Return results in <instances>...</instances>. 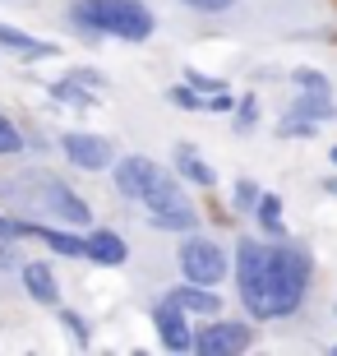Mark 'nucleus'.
Instances as JSON below:
<instances>
[{
  "label": "nucleus",
  "mask_w": 337,
  "mask_h": 356,
  "mask_svg": "<svg viewBox=\"0 0 337 356\" xmlns=\"http://www.w3.org/2000/svg\"><path fill=\"white\" fill-rule=\"evenodd\" d=\"M171 102L185 106V111H204V92H195L190 83H181V88H171Z\"/></svg>",
  "instance_id": "obj_19"
},
{
  "label": "nucleus",
  "mask_w": 337,
  "mask_h": 356,
  "mask_svg": "<svg viewBox=\"0 0 337 356\" xmlns=\"http://www.w3.org/2000/svg\"><path fill=\"white\" fill-rule=\"evenodd\" d=\"M33 227L28 222H10V218H0V236H28Z\"/></svg>",
  "instance_id": "obj_25"
},
{
  "label": "nucleus",
  "mask_w": 337,
  "mask_h": 356,
  "mask_svg": "<svg viewBox=\"0 0 337 356\" xmlns=\"http://www.w3.org/2000/svg\"><path fill=\"white\" fill-rule=\"evenodd\" d=\"M240 120H245V125L254 120V97H245V102H240Z\"/></svg>",
  "instance_id": "obj_27"
},
{
  "label": "nucleus",
  "mask_w": 337,
  "mask_h": 356,
  "mask_svg": "<svg viewBox=\"0 0 337 356\" xmlns=\"http://www.w3.org/2000/svg\"><path fill=\"white\" fill-rule=\"evenodd\" d=\"M176 259H181L185 277L199 282V287H213V282L227 277V250H222L217 241H208V236H185V245L176 250Z\"/></svg>",
  "instance_id": "obj_4"
},
{
  "label": "nucleus",
  "mask_w": 337,
  "mask_h": 356,
  "mask_svg": "<svg viewBox=\"0 0 337 356\" xmlns=\"http://www.w3.org/2000/svg\"><path fill=\"white\" fill-rule=\"evenodd\" d=\"M56 97H65V102H74V106H92V97L83 88H79L74 79H65V83H56Z\"/></svg>",
  "instance_id": "obj_21"
},
{
  "label": "nucleus",
  "mask_w": 337,
  "mask_h": 356,
  "mask_svg": "<svg viewBox=\"0 0 337 356\" xmlns=\"http://www.w3.org/2000/svg\"><path fill=\"white\" fill-rule=\"evenodd\" d=\"M69 19L88 33H106V38H125V42L153 38V14L139 0H74Z\"/></svg>",
  "instance_id": "obj_2"
},
{
  "label": "nucleus",
  "mask_w": 337,
  "mask_h": 356,
  "mask_svg": "<svg viewBox=\"0 0 337 356\" xmlns=\"http://www.w3.org/2000/svg\"><path fill=\"white\" fill-rule=\"evenodd\" d=\"M0 47H10V51H24V56H56L51 42H33L28 33H19V28L0 24Z\"/></svg>",
  "instance_id": "obj_16"
},
{
  "label": "nucleus",
  "mask_w": 337,
  "mask_h": 356,
  "mask_svg": "<svg viewBox=\"0 0 337 356\" xmlns=\"http://www.w3.org/2000/svg\"><path fill=\"white\" fill-rule=\"evenodd\" d=\"M254 199H259V190H254L249 181H240V185H236V204H240V209H249Z\"/></svg>",
  "instance_id": "obj_24"
},
{
  "label": "nucleus",
  "mask_w": 337,
  "mask_h": 356,
  "mask_svg": "<svg viewBox=\"0 0 337 356\" xmlns=\"http://www.w3.org/2000/svg\"><path fill=\"white\" fill-rule=\"evenodd\" d=\"M139 204H148V222H153L157 232H195V222H199L195 204L181 195V185L171 181L167 172L148 185V195H143Z\"/></svg>",
  "instance_id": "obj_3"
},
{
  "label": "nucleus",
  "mask_w": 337,
  "mask_h": 356,
  "mask_svg": "<svg viewBox=\"0 0 337 356\" xmlns=\"http://www.w3.org/2000/svg\"><path fill=\"white\" fill-rule=\"evenodd\" d=\"M24 287L33 301L42 305H60V282H56V273L47 264H24Z\"/></svg>",
  "instance_id": "obj_11"
},
{
  "label": "nucleus",
  "mask_w": 337,
  "mask_h": 356,
  "mask_svg": "<svg viewBox=\"0 0 337 356\" xmlns=\"http://www.w3.org/2000/svg\"><path fill=\"white\" fill-rule=\"evenodd\" d=\"M153 324H157V338H162V343L171 347V352H190V347H195V333H190V319H185V310L176 301H162L153 310Z\"/></svg>",
  "instance_id": "obj_7"
},
{
  "label": "nucleus",
  "mask_w": 337,
  "mask_h": 356,
  "mask_svg": "<svg viewBox=\"0 0 337 356\" xmlns=\"http://www.w3.org/2000/svg\"><path fill=\"white\" fill-rule=\"evenodd\" d=\"M33 232L47 241V250L65 254V259H83V241H79V236H69V232H56V227H33Z\"/></svg>",
  "instance_id": "obj_17"
},
{
  "label": "nucleus",
  "mask_w": 337,
  "mask_h": 356,
  "mask_svg": "<svg viewBox=\"0 0 337 356\" xmlns=\"http://www.w3.org/2000/svg\"><path fill=\"white\" fill-rule=\"evenodd\" d=\"M254 218H259V227L268 232V236H277V241L286 236V222H282V199H277V195H259V199H254Z\"/></svg>",
  "instance_id": "obj_15"
},
{
  "label": "nucleus",
  "mask_w": 337,
  "mask_h": 356,
  "mask_svg": "<svg viewBox=\"0 0 337 356\" xmlns=\"http://www.w3.org/2000/svg\"><path fill=\"white\" fill-rule=\"evenodd\" d=\"M162 176V167H157L153 158H143V153H134V158H120L116 167V190L125 199H143L148 195V185Z\"/></svg>",
  "instance_id": "obj_8"
},
{
  "label": "nucleus",
  "mask_w": 337,
  "mask_h": 356,
  "mask_svg": "<svg viewBox=\"0 0 337 356\" xmlns=\"http://www.w3.org/2000/svg\"><path fill=\"white\" fill-rule=\"evenodd\" d=\"M60 148H65V158L74 162V167H83V172H102V167H111V144H106L102 134L69 130L65 139H60Z\"/></svg>",
  "instance_id": "obj_5"
},
{
  "label": "nucleus",
  "mask_w": 337,
  "mask_h": 356,
  "mask_svg": "<svg viewBox=\"0 0 337 356\" xmlns=\"http://www.w3.org/2000/svg\"><path fill=\"white\" fill-rule=\"evenodd\" d=\"M333 162H337V148H333Z\"/></svg>",
  "instance_id": "obj_28"
},
{
  "label": "nucleus",
  "mask_w": 337,
  "mask_h": 356,
  "mask_svg": "<svg viewBox=\"0 0 337 356\" xmlns=\"http://www.w3.org/2000/svg\"><path fill=\"white\" fill-rule=\"evenodd\" d=\"M236 282H240V301L254 319L296 315L305 301V287H310V259L291 245L240 241L236 245Z\"/></svg>",
  "instance_id": "obj_1"
},
{
  "label": "nucleus",
  "mask_w": 337,
  "mask_h": 356,
  "mask_svg": "<svg viewBox=\"0 0 337 356\" xmlns=\"http://www.w3.org/2000/svg\"><path fill=\"white\" fill-rule=\"evenodd\" d=\"M60 319H65L69 338H74L79 347H88V324H83V315H74V310H60Z\"/></svg>",
  "instance_id": "obj_20"
},
{
  "label": "nucleus",
  "mask_w": 337,
  "mask_h": 356,
  "mask_svg": "<svg viewBox=\"0 0 337 356\" xmlns=\"http://www.w3.org/2000/svg\"><path fill=\"white\" fill-rule=\"evenodd\" d=\"M254 343V333H249V324H213V329H204L195 338L199 352L208 356H227V352H245V347Z\"/></svg>",
  "instance_id": "obj_9"
},
{
  "label": "nucleus",
  "mask_w": 337,
  "mask_h": 356,
  "mask_svg": "<svg viewBox=\"0 0 337 356\" xmlns=\"http://www.w3.org/2000/svg\"><path fill=\"white\" fill-rule=\"evenodd\" d=\"M291 116H300V120H333V97L328 92H314V88H300V97H296V106H291Z\"/></svg>",
  "instance_id": "obj_14"
},
{
  "label": "nucleus",
  "mask_w": 337,
  "mask_h": 356,
  "mask_svg": "<svg viewBox=\"0 0 337 356\" xmlns=\"http://www.w3.org/2000/svg\"><path fill=\"white\" fill-rule=\"evenodd\" d=\"M14 264H19V254H14L10 245H0V268H14Z\"/></svg>",
  "instance_id": "obj_26"
},
{
  "label": "nucleus",
  "mask_w": 337,
  "mask_h": 356,
  "mask_svg": "<svg viewBox=\"0 0 337 356\" xmlns=\"http://www.w3.org/2000/svg\"><path fill=\"white\" fill-rule=\"evenodd\" d=\"M176 167H181V176H185V181H195L199 190H213V185H217V172H213L190 144H176Z\"/></svg>",
  "instance_id": "obj_13"
},
{
  "label": "nucleus",
  "mask_w": 337,
  "mask_h": 356,
  "mask_svg": "<svg viewBox=\"0 0 337 356\" xmlns=\"http://www.w3.org/2000/svg\"><path fill=\"white\" fill-rule=\"evenodd\" d=\"M38 199H42V209L51 213V218H60V222H88V204H83L65 181H56V176H42Z\"/></svg>",
  "instance_id": "obj_6"
},
{
  "label": "nucleus",
  "mask_w": 337,
  "mask_h": 356,
  "mask_svg": "<svg viewBox=\"0 0 337 356\" xmlns=\"http://www.w3.org/2000/svg\"><path fill=\"white\" fill-rule=\"evenodd\" d=\"M83 254H88L92 264H106V268H120L125 259H130V245L116 236V232H92L88 241H83Z\"/></svg>",
  "instance_id": "obj_10"
},
{
  "label": "nucleus",
  "mask_w": 337,
  "mask_h": 356,
  "mask_svg": "<svg viewBox=\"0 0 337 356\" xmlns=\"http://www.w3.org/2000/svg\"><path fill=\"white\" fill-rule=\"evenodd\" d=\"M24 148V134H19V125H14L10 116H0V153H19Z\"/></svg>",
  "instance_id": "obj_18"
},
{
  "label": "nucleus",
  "mask_w": 337,
  "mask_h": 356,
  "mask_svg": "<svg viewBox=\"0 0 337 356\" xmlns=\"http://www.w3.org/2000/svg\"><path fill=\"white\" fill-rule=\"evenodd\" d=\"M181 5H190V10H204V14H222V10H231L236 0H181Z\"/></svg>",
  "instance_id": "obj_23"
},
{
  "label": "nucleus",
  "mask_w": 337,
  "mask_h": 356,
  "mask_svg": "<svg viewBox=\"0 0 337 356\" xmlns=\"http://www.w3.org/2000/svg\"><path fill=\"white\" fill-rule=\"evenodd\" d=\"M171 301L181 305L185 315H217V310H222V296H217V291H204L199 282L176 287V291H171Z\"/></svg>",
  "instance_id": "obj_12"
},
{
  "label": "nucleus",
  "mask_w": 337,
  "mask_h": 356,
  "mask_svg": "<svg viewBox=\"0 0 337 356\" xmlns=\"http://www.w3.org/2000/svg\"><path fill=\"white\" fill-rule=\"evenodd\" d=\"M291 79H296V88H314V92H328V79H324V74H314V70H296Z\"/></svg>",
  "instance_id": "obj_22"
}]
</instances>
